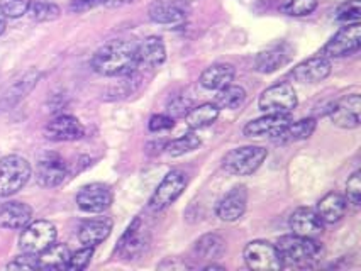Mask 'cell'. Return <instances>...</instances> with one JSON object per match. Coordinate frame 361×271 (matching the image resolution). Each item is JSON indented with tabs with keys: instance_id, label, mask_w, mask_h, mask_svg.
<instances>
[{
	"instance_id": "1",
	"label": "cell",
	"mask_w": 361,
	"mask_h": 271,
	"mask_svg": "<svg viewBox=\"0 0 361 271\" xmlns=\"http://www.w3.org/2000/svg\"><path fill=\"white\" fill-rule=\"evenodd\" d=\"M137 66V46L124 39L109 41L92 58V68L104 77L131 75Z\"/></svg>"
},
{
	"instance_id": "2",
	"label": "cell",
	"mask_w": 361,
	"mask_h": 271,
	"mask_svg": "<svg viewBox=\"0 0 361 271\" xmlns=\"http://www.w3.org/2000/svg\"><path fill=\"white\" fill-rule=\"evenodd\" d=\"M283 265H304L321 258L322 246L316 237H302L297 234L280 237L275 244Z\"/></svg>"
},
{
	"instance_id": "3",
	"label": "cell",
	"mask_w": 361,
	"mask_h": 271,
	"mask_svg": "<svg viewBox=\"0 0 361 271\" xmlns=\"http://www.w3.org/2000/svg\"><path fill=\"white\" fill-rule=\"evenodd\" d=\"M31 165L24 158L16 156H6L0 160V198L11 197V195L18 194L23 190L31 178Z\"/></svg>"
},
{
	"instance_id": "4",
	"label": "cell",
	"mask_w": 361,
	"mask_h": 271,
	"mask_svg": "<svg viewBox=\"0 0 361 271\" xmlns=\"http://www.w3.org/2000/svg\"><path fill=\"white\" fill-rule=\"evenodd\" d=\"M267 156L268 151L262 146H241V148L231 149L226 154L222 166L226 168V172L239 175V177H247L263 165Z\"/></svg>"
},
{
	"instance_id": "5",
	"label": "cell",
	"mask_w": 361,
	"mask_h": 271,
	"mask_svg": "<svg viewBox=\"0 0 361 271\" xmlns=\"http://www.w3.org/2000/svg\"><path fill=\"white\" fill-rule=\"evenodd\" d=\"M56 241V227L49 220H36L24 227L19 237V246L24 253L39 254Z\"/></svg>"
},
{
	"instance_id": "6",
	"label": "cell",
	"mask_w": 361,
	"mask_h": 271,
	"mask_svg": "<svg viewBox=\"0 0 361 271\" xmlns=\"http://www.w3.org/2000/svg\"><path fill=\"white\" fill-rule=\"evenodd\" d=\"M258 106L267 114H290L297 107L295 90L287 82L276 83L263 92Z\"/></svg>"
},
{
	"instance_id": "7",
	"label": "cell",
	"mask_w": 361,
	"mask_h": 271,
	"mask_svg": "<svg viewBox=\"0 0 361 271\" xmlns=\"http://www.w3.org/2000/svg\"><path fill=\"white\" fill-rule=\"evenodd\" d=\"M187 187V175L180 170H173L163 178L158 189L154 190L153 197L149 198V208L154 212L165 210L170 207L180 195L183 194Z\"/></svg>"
},
{
	"instance_id": "8",
	"label": "cell",
	"mask_w": 361,
	"mask_h": 271,
	"mask_svg": "<svg viewBox=\"0 0 361 271\" xmlns=\"http://www.w3.org/2000/svg\"><path fill=\"white\" fill-rule=\"evenodd\" d=\"M361 48V26L360 23L346 24L339 29L336 36L322 48L321 54L326 58H343L356 53Z\"/></svg>"
},
{
	"instance_id": "9",
	"label": "cell",
	"mask_w": 361,
	"mask_h": 271,
	"mask_svg": "<svg viewBox=\"0 0 361 271\" xmlns=\"http://www.w3.org/2000/svg\"><path fill=\"white\" fill-rule=\"evenodd\" d=\"M245 261L247 268L256 271L280 270L283 266L275 244L267 243V241H251V243H247L245 248Z\"/></svg>"
},
{
	"instance_id": "10",
	"label": "cell",
	"mask_w": 361,
	"mask_h": 271,
	"mask_svg": "<svg viewBox=\"0 0 361 271\" xmlns=\"http://www.w3.org/2000/svg\"><path fill=\"white\" fill-rule=\"evenodd\" d=\"M112 203V191L104 183H90L83 187L77 195V206L80 210L88 214H99L107 210Z\"/></svg>"
},
{
	"instance_id": "11",
	"label": "cell",
	"mask_w": 361,
	"mask_h": 271,
	"mask_svg": "<svg viewBox=\"0 0 361 271\" xmlns=\"http://www.w3.org/2000/svg\"><path fill=\"white\" fill-rule=\"evenodd\" d=\"M66 175H68V166L65 160L54 153H48L37 161L36 166V178L37 183L48 189L61 185L65 182Z\"/></svg>"
},
{
	"instance_id": "12",
	"label": "cell",
	"mask_w": 361,
	"mask_h": 271,
	"mask_svg": "<svg viewBox=\"0 0 361 271\" xmlns=\"http://www.w3.org/2000/svg\"><path fill=\"white\" fill-rule=\"evenodd\" d=\"M361 97L358 94L346 95L334 103L329 118L334 126L341 129H356L361 124Z\"/></svg>"
},
{
	"instance_id": "13",
	"label": "cell",
	"mask_w": 361,
	"mask_h": 271,
	"mask_svg": "<svg viewBox=\"0 0 361 271\" xmlns=\"http://www.w3.org/2000/svg\"><path fill=\"white\" fill-rule=\"evenodd\" d=\"M331 60L329 58L317 54V56L309 58V60L302 61L290 72L292 80L300 83H319L326 80L331 73Z\"/></svg>"
},
{
	"instance_id": "14",
	"label": "cell",
	"mask_w": 361,
	"mask_h": 271,
	"mask_svg": "<svg viewBox=\"0 0 361 271\" xmlns=\"http://www.w3.org/2000/svg\"><path fill=\"white\" fill-rule=\"evenodd\" d=\"M247 206V190L246 187L239 185L234 187L233 190H229L228 194L217 202L216 214L221 220L226 222H234V220L241 219L246 212Z\"/></svg>"
},
{
	"instance_id": "15",
	"label": "cell",
	"mask_w": 361,
	"mask_h": 271,
	"mask_svg": "<svg viewBox=\"0 0 361 271\" xmlns=\"http://www.w3.org/2000/svg\"><path fill=\"white\" fill-rule=\"evenodd\" d=\"M290 122V114H267L263 118L247 122L243 132L247 137H276Z\"/></svg>"
},
{
	"instance_id": "16",
	"label": "cell",
	"mask_w": 361,
	"mask_h": 271,
	"mask_svg": "<svg viewBox=\"0 0 361 271\" xmlns=\"http://www.w3.org/2000/svg\"><path fill=\"white\" fill-rule=\"evenodd\" d=\"M290 229L293 234L302 237H317L324 231V222L317 212L310 207H300L290 215Z\"/></svg>"
},
{
	"instance_id": "17",
	"label": "cell",
	"mask_w": 361,
	"mask_h": 271,
	"mask_svg": "<svg viewBox=\"0 0 361 271\" xmlns=\"http://www.w3.org/2000/svg\"><path fill=\"white\" fill-rule=\"evenodd\" d=\"M44 134L51 141H77L83 137V126L73 115H60L46 126Z\"/></svg>"
},
{
	"instance_id": "18",
	"label": "cell",
	"mask_w": 361,
	"mask_h": 271,
	"mask_svg": "<svg viewBox=\"0 0 361 271\" xmlns=\"http://www.w3.org/2000/svg\"><path fill=\"white\" fill-rule=\"evenodd\" d=\"M32 208L23 202H7L0 206V227L24 229L31 222Z\"/></svg>"
},
{
	"instance_id": "19",
	"label": "cell",
	"mask_w": 361,
	"mask_h": 271,
	"mask_svg": "<svg viewBox=\"0 0 361 271\" xmlns=\"http://www.w3.org/2000/svg\"><path fill=\"white\" fill-rule=\"evenodd\" d=\"M292 56V48L288 44H279L274 48H268L255 58V68L259 73H274L280 66L288 63Z\"/></svg>"
},
{
	"instance_id": "20",
	"label": "cell",
	"mask_w": 361,
	"mask_h": 271,
	"mask_svg": "<svg viewBox=\"0 0 361 271\" xmlns=\"http://www.w3.org/2000/svg\"><path fill=\"white\" fill-rule=\"evenodd\" d=\"M111 231V219H106V217H102V219H90L87 220V222H83L82 227H80L78 239L83 246H92V248H95V246L104 243V241L107 239Z\"/></svg>"
},
{
	"instance_id": "21",
	"label": "cell",
	"mask_w": 361,
	"mask_h": 271,
	"mask_svg": "<svg viewBox=\"0 0 361 271\" xmlns=\"http://www.w3.org/2000/svg\"><path fill=\"white\" fill-rule=\"evenodd\" d=\"M234 75H236V70L233 65L216 63L204 70L199 82L204 89L219 90L234 80Z\"/></svg>"
},
{
	"instance_id": "22",
	"label": "cell",
	"mask_w": 361,
	"mask_h": 271,
	"mask_svg": "<svg viewBox=\"0 0 361 271\" xmlns=\"http://www.w3.org/2000/svg\"><path fill=\"white\" fill-rule=\"evenodd\" d=\"M346 207L348 202L343 195L327 194L326 197L319 200L316 212L324 224H334L339 222L344 217V214H346Z\"/></svg>"
},
{
	"instance_id": "23",
	"label": "cell",
	"mask_w": 361,
	"mask_h": 271,
	"mask_svg": "<svg viewBox=\"0 0 361 271\" xmlns=\"http://www.w3.org/2000/svg\"><path fill=\"white\" fill-rule=\"evenodd\" d=\"M166 58V49L165 43H163L161 37L158 36H149L148 39H145L137 46V61L140 65L146 66H159L165 61Z\"/></svg>"
},
{
	"instance_id": "24",
	"label": "cell",
	"mask_w": 361,
	"mask_h": 271,
	"mask_svg": "<svg viewBox=\"0 0 361 271\" xmlns=\"http://www.w3.org/2000/svg\"><path fill=\"white\" fill-rule=\"evenodd\" d=\"M70 249L65 244H51L43 253L37 254L39 270H66L70 260Z\"/></svg>"
},
{
	"instance_id": "25",
	"label": "cell",
	"mask_w": 361,
	"mask_h": 271,
	"mask_svg": "<svg viewBox=\"0 0 361 271\" xmlns=\"http://www.w3.org/2000/svg\"><path fill=\"white\" fill-rule=\"evenodd\" d=\"M221 108L216 106V103H202V106L192 107L185 115L187 126L192 129V131H197V129H205L212 126L216 122L217 118H219Z\"/></svg>"
},
{
	"instance_id": "26",
	"label": "cell",
	"mask_w": 361,
	"mask_h": 271,
	"mask_svg": "<svg viewBox=\"0 0 361 271\" xmlns=\"http://www.w3.org/2000/svg\"><path fill=\"white\" fill-rule=\"evenodd\" d=\"M314 131H316V119L307 118V119H302V120H297V122L288 124V126L285 127L283 131L275 137V139L280 141V143L302 141L312 136Z\"/></svg>"
},
{
	"instance_id": "27",
	"label": "cell",
	"mask_w": 361,
	"mask_h": 271,
	"mask_svg": "<svg viewBox=\"0 0 361 271\" xmlns=\"http://www.w3.org/2000/svg\"><path fill=\"white\" fill-rule=\"evenodd\" d=\"M149 19L157 24H176L185 19V12L176 4L154 2L149 7Z\"/></svg>"
},
{
	"instance_id": "28",
	"label": "cell",
	"mask_w": 361,
	"mask_h": 271,
	"mask_svg": "<svg viewBox=\"0 0 361 271\" xmlns=\"http://www.w3.org/2000/svg\"><path fill=\"white\" fill-rule=\"evenodd\" d=\"M245 100H246V90L243 89V87L231 85L229 83V85L222 87V89L217 90L214 103H216L219 108H236L241 106Z\"/></svg>"
},
{
	"instance_id": "29",
	"label": "cell",
	"mask_w": 361,
	"mask_h": 271,
	"mask_svg": "<svg viewBox=\"0 0 361 271\" xmlns=\"http://www.w3.org/2000/svg\"><path fill=\"white\" fill-rule=\"evenodd\" d=\"M200 144H202L200 137L197 136L194 131H190V132H185L183 136L176 137V139L171 141V143H168L165 146V149L170 156H182V154L195 151Z\"/></svg>"
},
{
	"instance_id": "30",
	"label": "cell",
	"mask_w": 361,
	"mask_h": 271,
	"mask_svg": "<svg viewBox=\"0 0 361 271\" xmlns=\"http://www.w3.org/2000/svg\"><path fill=\"white\" fill-rule=\"evenodd\" d=\"M27 14L35 20L46 23V20H54L60 18V7L49 0H29Z\"/></svg>"
},
{
	"instance_id": "31",
	"label": "cell",
	"mask_w": 361,
	"mask_h": 271,
	"mask_svg": "<svg viewBox=\"0 0 361 271\" xmlns=\"http://www.w3.org/2000/svg\"><path fill=\"white\" fill-rule=\"evenodd\" d=\"M195 251L204 260H214L224 253V241L217 234H205L197 241Z\"/></svg>"
},
{
	"instance_id": "32",
	"label": "cell",
	"mask_w": 361,
	"mask_h": 271,
	"mask_svg": "<svg viewBox=\"0 0 361 271\" xmlns=\"http://www.w3.org/2000/svg\"><path fill=\"white\" fill-rule=\"evenodd\" d=\"M317 9V0H283L280 4V11L293 18H302V15L312 14Z\"/></svg>"
},
{
	"instance_id": "33",
	"label": "cell",
	"mask_w": 361,
	"mask_h": 271,
	"mask_svg": "<svg viewBox=\"0 0 361 271\" xmlns=\"http://www.w3.org/2000/svg\"><path fill=\"white\" fill-rule=\"evenodd\" d=\"M361 18V2L360 0H348L341 4L336 11V19L343 24H355L360 23Z\"/></svg>"
},
{
	"instance_id": "34",
	"label": "cell",
	"mask_w": 361,
	"mask_h": 271,
	"mask_svg": "<svg viewBox=\"0 0 361 271\" xmlns=\"http://www.w3.org/2000/svg\"><path fill=\"white\" fill-rule=\"evenodd\" d=\"M140 231H141V220L136 219L134 222L129 226L128 232L123 236V239H121L119 243V249L121 251H126L128 254H133L134 251H136L137 248H140Z\"/></svg>"
},
{
	"instance_id": "35",
	"label": "cell",
	"mask_w": 361,
	"mask_h": 271,
	"mask_svg": "<svg viewBox=\"0 0 361 271\" xmlns=\"http://www.w3.org/2000/svg\"><path fill=\"white\" fill-rule=\"evenodd\" d=\"M29 0H0V14L4 18L19 19L27 14Z\"/></svg>"
},
{
	"instance_id": "36",
	"label": "cell",
	"mask_w": 361,
	"mask_h": 271,
	"mask_svg": "<svg viewBox=\"0 0 361 271\" xmlns=\"http://www.w3.org/2000/svg\"><path fill=\"white\" fill-rule=\"evenodd\" d=\"M92 256H94V248L92 246H85L83 249H80V251L70 254V260H68V265H66V270H71V271H80V270H85L88 266V263H90Z\"/></svg>"
},
{
	"instance_id": "37",
	"label": "cell",
	"mask_w": 361,
	"mask_h": 271,
	"mask_svg": "<svg viewBox=\"0 0 361 271\" xmlns=\"http://www.w3.org/2000/svg\"><path fill=\"white\" fill-rule=\"evenodd\" d=\"M194 107L192 106V102L185 97H175L171 99L170 102H168V115L173 119H178V118H185L188 114V111Z\"/></svg>"
},
{
	"instance_id": "38",
	"label": "cell",
	"mask_w": 361,
	"mask_h": 271,
	"mask_svg": "<svg viewBox=\"0 0 361 271\" xmlns=\"http://www.w3.org/2000/svg\"><path fill=\"white\" fill-rule=\"evenodd\" d=\"M346 197L353 206H360L361 202V173L355 172L346 183Z\"/></svg>"
},
{
	"instance_id": "39",
	"label": "cell",
	"mask_w": 361,
	"mask_h": 271,
	"mask_svg": "<svg viewBox=\"0 0 361 271\" xmlns=\"http://www.w3.org/2000/svg\"><path fill=\"white\" fill-rule=\"evenodd\" d=\"M175 126V119L170 118L168 114H157L149 119L148 127L151 132H163L170 131Z\"/></svg>"
},
{
	"instance_id": "40",
	"label": "cell",
	"mask_w": 361,
	"mask_h": 271,
	"mask_svg": "<svg viewBox=\"0 0 361 271\" xmlns=\"http://www.w3.org/2000/svg\"><path fill=\"white\" fill-rule=\"evenodd\" d=\"M7 270H39L37 266V256L36 254L24 253L23 256H18L14 261L7 265Z\"/></svg>"
},
{
	"instance_id": "41",
	"label": "cell",
	"mask_w": 361,
	"mask_h": 271,
	"mask_svg": "<svg viewBox=\"0 0 361 271\" xmlns=\"http://www.w3.org/2000/svg\"><path fill=\"white\" fill-rule=\"evenodd\" d=\"M100 0H71V11L73 12H83L92 9L95 4H99Z\"/></svg>"
},
{
	"instance_id": "42",
	"label": "cell",
	"mask_w": 361,
	"mask_h": 271,
	"mask_svg": "<svg viewBox=\"0 0 361 271\" xmlns=\"http://www.w3.org/2000/svg\"><path fill=\"white\" fill-rule=\"evenodd\" d=\"M133 2H136V0H104V4H106L107 7H111V9L129 6V4H133Z\"/></svg>"
},
{
	"instance_id": "43",
	"label": "cell",
	"mask_w": 361,
	"mask_h": 271,
	"mask_svg": "<svg viewBox=\"0 0 361 271\" xmlns=\"http://www.w3.org/2000/svg\"><path fill=\"white\" fill-rule=\"evenodd\" d=\"M6 18H4L2 14H0V34H4V31H6Z\"/></svg>"
},
{
	"instance_id": "44",
	"label": "cell",
	"mask_w": 361,
	"mask_h": 271,
	"mask_svg": "<svg viewBox=\"0 0 361 271\" xmlns=\"http://www.w3.org/2000/svg\"><path fill=\"white\" fill-rule=\"evenodd\" d=\"M204 270H224V268H222V266H217V265H209V266H205Z\"/></svg>"
}]
</instances>
